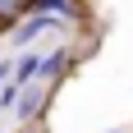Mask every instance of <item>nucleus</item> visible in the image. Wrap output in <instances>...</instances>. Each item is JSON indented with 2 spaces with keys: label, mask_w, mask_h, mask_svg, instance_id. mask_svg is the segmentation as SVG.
<instances>
[{
  "label": "nucleus",
  "mask_w": 133,
  "mask_h": 133,
  "mask_svg": "<svg viewBox=\"0 0 133 133\" xmlns=\"http://www.w3.org/2000/svg\"><path fill=\"white\" fill-rule=\"evenodd\" d=\"M41 64H46V55H41V51H23L18 60H14V83H18V87L37 83V78H41Z\"/></svg>",
  "instance_id": "4"
},
{
  "label": "nucleus",
  "mask_w": 133,
  "mask_h": 133,
  "mask_svg": "<svg viewBox=\"0 0 133 133\" xmlns=\"http://www.w3.org/2000/svg\"><path fill=\"white\" fill-rule=\"evenodd\" d=\"M106 133H133V129H106Z\"/></svg>",
  "instance_id": "9"
},
{
  "label": "nucleus",
  "mask_w": 133,
  "mask_h": 133,
  "mask_svg": "<svg viewBox=\"0 0 133 133\" xmlns=\"http://www.w3.org/2000/svg\"><path fill=\"white\" fill-rule=\"evenodd\" d=\"M78 64V55L69 51V46H55V51H46V64H41V78L46 83H55V78H64L69 69Z\"/></svg>",
  "instance_id": "3"
},
{
  "label": "nucleus",
  "mask_w": 133,
  "mask_h": 133,
  "mask_svg": "<svg viewBox=\"0 0 133 133\" xmlns=\"http://www.w3.org/2000/svg\"><path fill=\"white\" fill-rule=\"evenodd\" d=\"M60 28H64V18H55V14H28L14 28V46H32L41 32H60Z\"/></svg>",
  "instance_id": "2"
},
{
  "label": "nucleus",
  "mask_w": 133,
  "mask_h": 133,
  "mask_svg": "<svg viewBox=\"0 0 133 133\" xmlns=\"http://www.w3.org/2000/svg\"><path fill=\"white\" fill-rule=\"evenodd\" d=\"M9 78H14V60H0V87H5Z\"/></svg>",
  "instance_id": "8"
},
{
  "label": "nucleus",
  "mask_w": 133,
  "mask_h": 133,
  "mask_svg": "<svg viewBox=\"0 0 133 133\" xmlns=\"http://www.w3.org/2000/svg\"><path fill=\"white\" fill-rule=\"evenodd\" d=\"M46 101H51V83L37 78V83H28V87H18V101H14V119L23 124V129H32V124L41 119V110H46Z\"/></svg>",
  "instance_id": "1"
},
{
  "label": "nucleus",
  "mask_w": 133,
  "mask_h": 133,
  "mask_svg": "<svg viewBox=\"0 0 133 133\" xmlns=\"http://www.w3.org/2000/svg\"><path fill=\"white\" fill-rule=\"evenodd\" d=\"M18 133H32V129H18Z\"/></svg>",
  "instance_id": "10"
},
{
  "label": "nucleus",
  "mask_w": 133,
  "mask_h": 133,
  "mask_svg": "<svg viewBox=\"0 0 133 133\" xmlns=\"http://www.w3.org/2000/svg\"><path fill=\"white\" fill-rule=\"evenodd\" d=\"M28 14V0H0V28H14Z\"/></svg>",
  "instance_id": "6"
},
{
  "label": "nucleus",
  "mask_w": 133,
  "mask_h": 133,
  "mask_svg": "<svg viewBox=\"0 0 133 133\" xmlns=\"http://www.w3.org/2000/svg\"><path fill=\"white\" fill-rule=\"evenodd\" d=\"M28 14H55V18H78V0H28Z\"/></svg>",
  "instance_id": "5"
},
{
  "label": "nucleus",
  "mask_w": 133,
  "mask_h": 133,
  "mask_svg": "<svg viewBox=\"0 0 133 133\" xmlns=\"http://www.w3.org/2000/svg\"><path fill=\"white\" fill-rule=\"evenodd\" d=\"M14 101H18V83H5V87H0V110H14Z\"/></svg>",
  "instance_id": "7"
}]
</instances>
